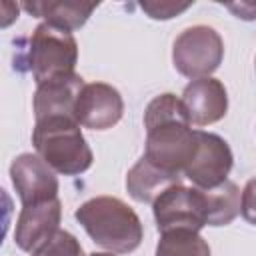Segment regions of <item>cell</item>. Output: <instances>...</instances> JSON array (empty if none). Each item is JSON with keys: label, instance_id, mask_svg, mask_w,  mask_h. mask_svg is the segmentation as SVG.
Listing matches in <instances>:
<instances>
[{"label": "cell", "instance_id": "9c48e42d", "mask_svg": "<svg viewBox=\"0 0 256 256\" xmlns=\"http://www.w3.org/2000/svg\"><path fill=\"white\" fill-rule=\"evenodd\" d=\"M124 100L120 92L104 82L84 84L76 102V120L90 130H108L120 122Z\"/></svg>", "mask_w": 256, "mask_h": 256}, {"label": "cell", "instance_id": "5b68a950", "mask_svg": "<svg viewBox=\"0 0 256 256\" xmlns=\"http://www.w3.org/2000/svg\"><path fill=\"white\" fill-rule=\"evenodd\" d=\"M222 58L224 42L220 34L204 24L182 30L172 46L174 68L190 80L208 78L214 70H218Z\"/></svg>", "mask_w": 256, "mask_h": 256}, {"label": "cell", "instance_id": "ac0fdd59", "mask_svg": "<svg viewBox=\"0 0 256 256\" xmlns=\"http://www.w3.org/2000/svg\"><path fill=\"white\" fill-rule=\"evenodd\" d=\"M192 4L186 2V4H174V2H140V8L154 20H168V18H174L176 14L188 10Z\"/></svg>", "mask_w": 256, "mask_h": 256}, {"label": "cell", "instance_id": "e0dca14e", "mask_svg": "<svg viewBox=\"0 0 256 256\" xmlns=\"http://www.w3.org/2000/svg\"><path fill=\"white\" fill-rule=\"evenodd\" d=\"M32 256H84V250L76 236L66 230H58L50 240H46Z\"/></svg>", "mask_w": 256, "mask_h": 256}, {"label": "cell", "instance_id": "8992f818", "mask_svg": "<svg viewBox=\"0 0 256 256\" xmlns=\"http://www.w3.org/2000/svg\"><path fill=\"white\" fill-rule=\"evenodd\" d=\"M158 232L170 230H194L200 232L208 226V204L204 190L174 184L160 194L152 204Z\"/></svg>", "mask_w": 256, "mask_h": 256}, {"label": "cell", "instance_id": "2e32d148", "mask_svg": "<svg viewBox=\"0 0 256 256\" xmlns=\"http://www.w3.org/2000/svg\"><path fill=\"white\" fill-rule=\"evenodd\" d=\"M156 256H210V246L194 230H170L160 234Z\"/></svg>", "mask_w": 256, "mask_h": 256}, {"label": "cell", "instance_id": "3957f363", "mask_svg": "<svg viewBox=\"0 0 256 256\" xmlns=\"http://www.w3.org/2000/svg\"><path fill=\"white\" fill-rule=\"evenodd\" d=\"M32 144L38 156L58 174L76 176L92 166V150L74 116L34 120Z\"/></svg>", "mask_w": 256, "mask_h": 256}, {"label": "cell", "instance_id": "52a82bcc", "mask_svg": "<svg viewBox=\"0 0 256 256\" xmlns=\"http://www.w3.org/2000/svg\"><path fill=\"white\" fill-rule=\"evenodd\" d=\"M232 150L224 138L212 132L198 130V144L192 160L184 168V176L200 190L216 188L228 180L232 170Z\"/></svg>", "mask_w": 256, "mask_h": 256}, {"label": "cell", "instance_id": "9a60e30c", "mask_svg": "<svg viewBox=\"0 0 256 256\" xmlns=\"http://www.w3.org/2000/svg\"><path fill=\"white\" fill-rule=\"evenodd\" d=\"M208 204V226H226L240 214V188L226 180L216 188L204 190Z\"/></svg>", "mask_w": 256, "mask_h": 256}, {"label": "cell", "instance_id": "7c38bea8", "mask_svg": "<svg viewBox=\"0 0 256 256\" xmlns=\"http://www.w3.org/2000/svg\"><path fill=\"white\" fill-rule=\"evenodd\" d=\"M84 88V78L78 74L62 76L36 86L34 92V120L52 116H74L76 102Z\"/></svg>", "mask_w": 256, "mask_h": 256}, {"label": "cell", "instance_id": "277c9868", "mask_svg": "<svg viewBox=\"0 0 256 256\" xmlns=\"http://www.w3.org/2000/svg\"><path fill=\"white\" fill-rule=\"evenodd\" d=\"M78 62V44L72 32L42 22L34 28L28 50H26V64L32 72L36 84H44L62 76L76 74Z\"/></svg>", "mask_w": 256, "mask_h": 256}, {"label": "cell", "instance_id": "8fae6325", "mask_svg": "<svg viewBox=\"0 0 256 256\" xmlns=\"http://www.w3.org/2000/svg\"><path fill=\"white\" fill-rule=\"evenodd\" d=\"M182 104L188 114V120L194 126H208L226 116L228 94L220 80L200 78L192 80L182 92Z\"/></svg>", "mask_w": 256, "mask_h": 256}, {"label": "cell", "instance_id": "4fadbf2b", "mask_svg": "<svg viewBox=\"0 0 256 256\" xmlns=\"http://www.w3.org/2000/svg\"><path fill=\"white\" fill-rule=\"evenodd\" d=\"M174 184H180V174L168 172L146 156H142L126 176V190L136 202H152Z\"/></svg>", "mask_w": 256, "mask_h": 256}, {"label": "cell", "instance_id": "ffe728a7", "mask_svg": "<svg viewBox=\"0 0 256 256\" xmlns=\"http://www.w3.org/2000/svg\"><path fill=\"white\" fill-rule=\"evenodd\" d=\"M226 8L234 12L236 18L256 20V2H236V4H226Z\"/></svg>", "mask_w": 256, "mask_h": 256}, {"label": "cell", "instance_id": "30bf717a", "mask_svg": "<svg viewBox=\"0 0 256 256\" xmlns=\"http://www.w3.org/2000/svg\"><path fill=\"white\" fill-rule=\"evenodd\" d=\"M60 218H62V204L58 198L22 206L14 230L16 246L32 254L60 230L58 228Z\"/></svg>", "mask_w": 256, "mask_h": 256}, {"label": "cell", "instance_id": "44dd1931", "mask_svg": "<svg viewBox=\"0 0 256 256\" xmlns=\"http://www.w3.org/2000/svg\"><path fill=\"white\" fill-rule=\"evenodd\" d=\"M90 256H112V254H104V252H94V254H90Z\"/></svg>", "mask_w": 256, "mask_h": 256}, {"label": "cell", "instance_id": "5bb4252c", "mask_svg": "<svg viewBox=\"0 0 256 256\" xmlns=\"http://www.w3.org/2000/svg\"><path fill=\"white\" fill-rule=\"evenodd\" d=\"M98 4H86V2H72V0H36V2H24L22 8L30 12L36 18H42L44 22L64 28L68 32L78 30L80 26L86 24L90 14L96 10Z\"/></svg>", "mask_w": 256, "mask_h": 256}, {"label": "cell", "instance_id": "ba28073f", "mask_svg": "<svg viewBox=\"0 0 256 256\" xmlns=\"http://www.w3.org/2000/svg\"><path fill=\"white\" fill-rule=\"evenodd\" d=\"M10 180L22 206L58 198L56 172L38 156L24 152L10 164Z\"/></svg>", "mask_w": 256, "mask_h": 256}, {"label": "cell", "instance_id": "d6986e66", "mask_svg": "<svg viewBox=\"0 0 256 256\" xmlns=\"http://www.w3.org/2000/svg\"><path fill=\"white\" fill-rule=\"evenodd\" d=\"M240 212L246 222L256 226V178L248 180L244 190H242V200H240Z\"/></svg>", "mask_w": 256, "mask_h": 256}, {"label": "cell", "instance_id": "7a4b0ae2", "mask_svg": "<svg viewBox=\"0 0 256 256\" xmlns=\"http://www.w3.org/2000/svg\"><path fill=\"white\" fill-rule=\"evenodd\" d=\"M74 216L86 234L108 252L128 254L142 242V222L138 214L120 198H90L74 212Z\"/></svg>", "mask_w": 256, "mask_h": 256}, {"label": "cell", "instance_id": "6da1fadb", "mask_svg": "<svg viewBox=\"0 0 256 256\" xmlns=\"http://www.w3.org/2000/svg\"><path fill=\"white\" fill-rule=\"evenodd\" d=\"M144 128V156L168 172L182 174L198 144V130H192L182 100L170 92L156 96L146 106Z\"/></svg>", "mask_w": 256, "mask_h": 256}]
</instances>
